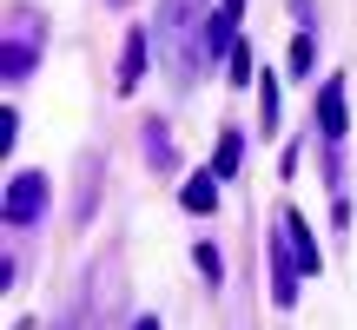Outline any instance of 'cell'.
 Returning a JSON list of instances; mask_svg holds the SVG:
<instances>
[{"mask_svg":"<svg viewBox=\"0 0 357 330\" xmlns=\"http://www.w3.org/2000/svg\"><path fill=\"white\" fill-rule=\"evenodd\" d=\"M238 159H245V139H238V126H225V139H218V152H212V172L231 178V172H238Z\"/></svg>","mask_w":357,"mask_h":330,"instance_id":"30bf717a","label":"cell"},{"mask_svg":"<svg viewBox=\"0 0 357 330\" xmlns=\"http://www.w3.org/2000/svg\"><path fill=\"white\" fill-rule=\"evenodd\" d=\"M0 212H7V225H40V212H47V172H13Z\"/></svg>","mask_w":357,"mask_h":330,"instance_id":"7a4b0ae2","label":"cell"},{"mask_svg":"<svg viewBox=\"0 0 357 330\" xmlns=\"http://www.w3.org/2000/svg\"><path fill=\"white\" fill-rule=\"evenodd\" d=\"M40 66V26L33 13H13L7 20V79H26Z\"/></svg>","mask_w":357,"mask_h":330,"instance_id":"3957f363","label":"cell"},{"mask_svg":"<svg viewBox=\"0 0 357 330\" xmlns=\"http://www.w3.org/2000/svg\"><path fill=\"white\" fill-rule=\"evenodd\" d=\"M311 66H318V40H311V26H305V33H298V40H291V73H298V79H305V73H311Z\"/></svg>","mask_w":357,"mask_h":330,"instance_id":"7c38bea8","label":"cell"},{"mask_svg":"<svg viewBox=\"0 0 357 330\" xmlns=\"http://www.w3.org/2000/svg\"><path fill=\"white\" fill-rule=\"evenodd\" d=\"M318 126H324V139H344L351 132V113H344V79H324V93H318Z\"/></svg>","mask_w":357,"mask_h":330,"instance_id":"5b68a950","label":"cell"},{"mask_svg":"<svg viewBox=\"0 0 357 330\" xmlns=\"http://www.w3.org/2000/svg\"><path fill=\"white\" fill-rule=\"evenodd\" d=\"M47 330H93V297H73V304H66Z\"/></svg>","mask_w":357,"mask_h":330,"instance_id":"8fae6325","label":"cell"},{"mask_svg":"<svg viewBox=\"0 0 357 330\" xmlns=\"http://www.w3.org/2000/svg\"><path fill=\"white\" fill-rule=\"evenodd\" d=\"M153 40L166 47L178 86H185V79H199L205 60H212V13H205V0H166V7H159Z\"/></svg>","mask_w":357,"mask_h":330,"instance_id":"6da1fadb","label":"cell"},{"mask_svg":"<svg viewBox=\"0 0 357 330\" xmlns=\"http://www.w3.org/2000/svg\"><path fill=\"white\" fill-rule=\"evenodd\" d=\"M132 330H159V324H153V317H139V324H132Z\"/></svg>","mask_w":357,"mask_h":330,"instance_id":"2e32d148","label":"cell"},{"mask_svg":"<svg viewBox=\"0 0 357 330\" xmlns=\"http://www.w3.org/2000/svg\"><path fill=\"white\" fill-rule=\"evenodd\" d=\"M258 93H265V132L278 126V86H271V79H258Z\"/></svg>","mask_w":357,"mask_h":330,"instance_id":"5bb4252c","label":"cell"},{"mask_svg":"<svg viewBox=\"0 0 357 330\" xmlns=\"http://www.w3.org/2000/svg\"><path fill=\"white\" fill-rule=\"evenodd\" d=\"M298 284H305V271H298V258H291V244H284V231H271V297L291 311V304H298Z\"/></svg>","mask_w":357,"mask_h":330,"instance_id":"277c9868","label":"cell"},{"mask_svg":"<svg viewBox=\"0 0 357 330\" xmlns=\"http://www.w3.org/2000/svg\"><path fill=\"white\" fill-rule=\"evenodd\" d=\"M146 53H153V47H146V26H132V33H126V60H119V93H132L146 79Z\"/></svg>","mask_w":357,"mask_h":330,"instance_id":"52a82bcc","label":"cell"},{"mask_svg":"<svg viewBox=\"0 0 357 330\" xmlns=\"http://www.w3.org/2000/svg\"><path fill=\"white\" fill-rule=\"evenodd\" d=\"M218 13H225V20L238 26V20H245V0H225V7H218Z\"/></svg>","mask_w":357,"mask_h":330,"instance_id":"9a60e30c","label":"cell"},{"mask_svg":"<svg viewBox=\"0 0 357 330\" xmlns=\"http://www.w3.org/2000/svg\"><path fill=\"white\" fill-rule=\"evenodd\" d=\"M258 79V60H252V47H231V86H252Z\"/></svg>","mask_w":357,"mask_h":330,"instance_id":"4fadbf2b","label":"cell"},{"mask_svg":"<svg viewBox=\"0 0 357 330\" xmlns=\"http://www.w3.org/2000/svg\"><path fill=\"white\" fill-rule=\"evenodd\" d=\"M178 205L205 218V212H212V205H218V178H205V172H199V178H185V185H178Z\"/></svg>","mask_w":357,"mask_h":330,"instance_id":"ba28073f","label":"cell"},{"mask_svg":"<svg viewBox=\"0 0 357 330\" xmlns=\"http://www.w3.org/2000/svg\"><path fill=\"white\" fill-rule=\"evenodd\" d=\"M146 159L159 165V172H172L178 152H172V139H166V119H146Z\"/></svg>","mask_w":357,"mask_h":330,"instance_id":"9c48e42d","label":"cell"},{"mask_svg":"<svg viewBox=\"0 0 357 330\" xmlns=\"http://www.w3.org/2000/svg\"><path fill=\"white\" fill-rule=\"evenodd\" d=\"M278 231H284V244H291L298 271H305V278H311V271L324 265V258H318V238H311V225H305V218H298V212H284V218H278Z\"/></svg>","mask_w":357,"mask_h":330,"instance_id":"8992f818","label":"cell"}]
</instances>
